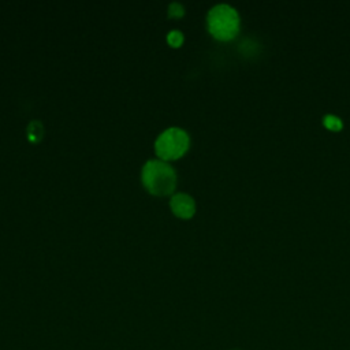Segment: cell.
Masks as SVG:
<instances>
[{
  "instance_id": "1",
  "label": "cell",
  "mask_w": 350,
  "mask_h": 350,
  "mask_svg": "<svg viewBox=\"0 0 350 350\" xmlns=\"http://www.w3.org/2000/svg\"><path fill=\"white\" fill-rule=\"evenodd\" d=\"M206 26L213 38L231 41L241 31L239 12L230 4H216L208 11Z\"/></svg>"
},
{
  "instance_id": "2",
  "label": "cell",
  "mask_w": 350,
  "mask_h": 350,
  "mask_svg": "<svg viewBox=\"0 0 350 350\" xmlns=\"http://www.w3.org/2000/svg\"><path fill=\"white\" fill-rule=\"evenodd\" d=\"M142 185L153 196H168L176 185V174L174 168L163 160H149L142 167Z\"/></svg>"
},
{
  "instance_id": "3",
  "label": "cell",
  "mask_w": 350,
  "mask_h": 350,
  "mask_svg": "<svg viewBox=\"0 0 350 350\" xmlns=\"http://www.w3.org/2000/svg\"><path fill=\"white\" fill-rule=\"evenodd\" d=\"M190 145L187 133L179 127H170L164 130L154 142L156 154L163 160H175L186 153Z\"/></svg>"
},
{
  "instance_id": "4",
  "label": "cell",
  "mask_w": 350,
  "mask_h": 350,
  "mask_svg": "<svg viewBox=\"0 0 350 350\" xmlns=\"http://www.w3.org/2000/svg\"><path fill=\"white\" fill-rule=\"evenodd\" d=\"M171 211L180 219H190L196 213V201L186 193H176L170 200Z\"/></svg>"
},
{
  "instance_id": "5",
  "label": "cell",
  "mask_w": 350,
  "mask_h": 350,
  "mask_svg": "<svg viewBox=\"0 0 350 350\" xmlns=\"http://www.w3.org/2000/svg\"><path fill=\"white\" fill-rule=\"evenodd\" d=\"M321 124L331 133H340L345 129V120L332 112H327L321 116Z\"/></svg>"
},
{
  "instance_id": "6",
  "label": "cell",
  "mask_w": 350,
  "mask_h": 350,
  "mask_svg": "<svg viewBox=\"0 0 350 350\" xmlns=\"http://www.w3.org/2000/svg\"><path fill=\"white\" fill-rule=\"evenodd\" d=\"M42 134H44V129H42V124L38 120H33V122L29 123V126H27V138L31 142H38L41 139Z\"/></svg>"
},
{
  "instance_id": "7",
  "label": "cell",
  "mask_w": 350,
  "mask_h": 350,
  "mask_svg": "<svg viewBox=\"0 0 350 350\" xmlns=\"http://www.w3.org/2000/svg\"><path fill=\"white\" fill-rule=\"evenodd\" d=\"M167 41H168V44L171 46H175V48L180 46L182 42H183V34L180 31H178V30H172V31L168 33Z\"/></svg>"
},
{
  "instance_id": "8",
  "label": "cell",
  "mask_w": 350,
  "mask_h": 350,
  "mask_svg": "<svg viewBox=\"0 0 350 350\" xmlns=\"http://www.w3.org/2000/svg\"><path fill=\"white\" fill-rule=\"evenodd\" d=\"M185 14L183 5H180L179 3H171L168 7V15L172 18H180Z\"/></svg>"
}]
</instances>
